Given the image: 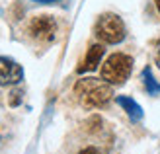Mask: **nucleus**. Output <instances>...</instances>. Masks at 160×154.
<instances>
[{
    "label": "nucleus",
    "instance_id": "nucleus-10",
    "mask_svg": "<svg viewBox=\"0 0 160 154\" xmlns=\"http://www.w3.org/2000/svg\"><path fill=\"white\" fill-rule=\"evenodd\" d=\"M8 103L12 105V107H16V105L22 103V90H14L10 92V98H8Z\"/></svg>",
    "mask_w": 160,
    "mask_h": 154
},
{
    "label": "nucleus",
    "instance_id": "nucleus-9",
    "mask_svg": "<svg viewBox=\"0 0 160 154\" xmlns=\"http://www.w3.org/2000/svg\"><path fill=\"white\" fill-rule=\"evenodd\" d=\"M100 127H102V119L100 115H94L86 121V131L88 133H96V131H100Z\"/></svg>",
    "mask_w": 160,
    "mask_h": 154
},
{
    "label": "nucleus",
    "instance_id": "nucleus-11",
    "mask_svg": "<svg viewBox=\"0 0 160 154\" xmlns=\"http://www.w3.org/2000/svg\"><path fill=\"white\" fill-rule=\"evenodd\" d=\"M78 154H102V150H98L96 147H86V148H82Z\"/></svg>",
    "mask_w": 160,
    "mask_h": 154
},
{
    "label": "nucleus",
    "instance_id": "nucleus-3",
    "mask_svg": "<svg viewBox=\"0 0 160 154\" xmlns=\"http://www.w3.org/2000/svg\"><path fill=\"white\" fill-rule=\"evenodd\" d=\"M96 35L100 41L115 45L125 39V23L115 14H103L96 23Z\"/></svg>",
    "mask_w": 160,
    "mask_h": 154
},
{
    "label": "nucleus",
    "instance_id": "nucleus-2",
    "mask_svg": "<svg viewBox=\"0 0 160 154\" xmlns=\"http://www.w3.org/2000/svg\"><path fill=\"white\" fill-rule=\"evenodd\" d=\"M133 70V59L125 53H113L102 67V80L108 84H123Z\"/></svg>",
    "mask_w": 160,
    "mask_h": 154
},
{
    "label": "nucleus",
    "instance_id": "nucleus-13",
    "mask_svg": "<svg viewBox=\"0 0 160 154\" xmlns=\"http://www.w3.org/2000/svg\"><path fill=\"white\" fill-rule=\"evenodd\" d=\"M33 2H41V4H53V2H59V0H33Z\"/></svg>",
    "mask_w": 160,
    "mask_h": 154
},
{
    "label": "nucleus",
    "instance_id": "nucleus-8",
    "mask_svg": "<svg viewBox=\"0 0 160 154\" xmlns=\"http://www.w3.org/2000/svg\"><path fill=\"white\" fill-rule=\"evenodd\" d=\"M142 82H145V88H147V92H148L150 96L160 94V84L154 80V76H152V72H150L148 67L142 70Z\"/></svg>",
    "mask_w": 160,
    "mask_h": 154
},
{
    "label": "nucleus",
    "instance_id": "nucleus-4",
    "mask_svg": "<svg viewBox=\"0 0 160 154\" xmlns=\"http://www.w3.org/2000/svg\"><path fill=\"white\" fill-rule=\"evenodd\" d=\"M57 33V22L51 16H37L29 23V35L37 41H53Z\"/></svg>",
    "mask_w": 160,
    "mask_h": 154
},
{
    "label": "nucleus",
    "instance_id": "nucleus-5",
    "mask_svg": "<svg viewBox=\"0 0 160 154\" xmlns=\"http://www.w3.org/2000/svg\"><path fill=\"white\" fill-rule=\"evenodd\" d=\"M23 70L16 61L8 57H0V86H12L22 82Z\"/></svg>",
    "mask_w": 160,
    "mask_h": 154
},
{
    "label": "nucleus",
    "instance_id": "nucleus-12",
    "mask_svg": "<svg viewBox=\"0 0 160 154\" xmlns=\"http://www.w3.org/2000/svg\"><path fill=\"white\" fill-rule=\"evenodd\" d=\"M156 67L160 68V41H158V49H156Z\"/></svg>",
    "mask_w": 160,
    "mask_h": 154
},
{
    "label": "nucleus",
    "instance_id": "nucleus-7",
    "mask_svg": "<svg viewBox=\"0 0 160 154\" xmlns=\"http://www.w3.org/2000/svg\"><path fill=\"white\" fill-rule=\"evenodd\" d=\"M117 103L123 107V111L129 115L131 121H141L142 119V107L133 98H127V96H117Z\"/></svg>",
    "mask_w": 160,
    "mask_h": 154
},
{
    "label": "nucleus",
    "instance_id": "nucleus-1",
    "mask_svg": "<svg viewBox=\"0 0 160 154\" xmlns=\"http://www.w3.org/2000/svg\"><path fill=\"white\" fill-rule=\"evenodd\" d=\"M74 94L78 96L80 103L88 109L94 107H103L111 98H113V90L106 80H98V78H82L78 80L74 86Z\"/></svg>",
    "mask_w": 160,
    "mask_h": 154
},
{
    "label": "nucleus",
    "instance_id": "nucleus-14",
    "mask_svg": "<svg viewBox=\"0 0 160 154\" xmlns=\"http://www.w3.org/2000/svg\"><path fill=\"white\" fill-rule=\"evenodd\" d=\"M154 4H156V8H158V12H160V0H154Z\"/></svg>",
    "mask_w": 160,
    "mask_h": 154
},
{
    "label": "nucleus",
    "instance_id": "nucleus-6",
    "mask_svg": "<svg viewBox=\"0 0 160 154\" xmlns=\"http://www.w3.org/2000/svg\"><path fill=\"white\" fill-rule=\"evenodd\" d=\"M103 53H106L103 45H100V43L92 45L90 49H88V53H86V59L80 62V67L76 68V72H78V74H84V72H92V70H96V68L100 67V61H102Z\"/></svg>",
    "mask_w": 160,
    "mask_h": 154
}]
</instances>
